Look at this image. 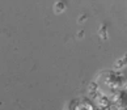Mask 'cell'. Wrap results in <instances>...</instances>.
<instances>
[{
    "instance_id": "6da1fadb",
    "label": "cell",
    "mask_w": 127,
    "mask_h": 110,
    "mask_svg": "<svg viewBox=\"0 0 127 110\" xmlns=\"http://www.w3.org/2000/svg\"><path fill=\"white\" fill-rule=\"evenodd\" d=\"M76 110H93V108L89 102H81L76 106Z\"/></svg>"
}]
</instances>
